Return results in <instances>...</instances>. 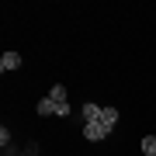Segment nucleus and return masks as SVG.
<instances>
[{
    "label": "nucleus",
    "instance_id": "f257e3e1",
    "mask_svg": "<svg viewBox=\"0 0 156 156\" xmlns=\"http://www.w3.org/2000/svg\"><path fill=\"white\" fill-rule=\"evenodd\" d=\"M108 135H111V128H108L104 122H87L83 125V139L87 142H104Z\"/></svg>",
    "mask_w": 156,
    "mask_h": 156
},
{
    "label": "nucleus",
    "instance_id": "f03ea898",
    "mask_svg": "<svg viewBox=\"0 0 156 156\" xmlns=\"http://www.w3.org/2000/svg\"><path fill=\"white\" fill-rule=\"evenodd\" d=\"M17 66H21V52H4V56H0V69L4 73H11Z\"/></svg>",
    "mask_w": 156,
    "mask_h": 156
},
{
    "label": "nucleus",
    "instance_id": "7ed1b4c3",
    "mask_svg": "<svg viewBox=\"0 0 156 156\" xmlns=\"http://www.w3.org/2000/svg\"><path fill=\"white\" fill-rule=\"evenodd\" d=\"M101 111H104V108L94 104V101H87V104H83V118H87V122H101Z\"/></svg>",
    "mask_w": 156,
    "mask_h": 156
},
{
    "label": "nucleus",
    "instance_id": "20e7f679",
    "mask_svg": "<svg viewBox=\"0 0 156 156\" xmlns=\"http://www.w3.org/2000/svg\"><path fill=\"white\" fill-rule=\"evenodd\" d=\"M45 97H52L56 104H69V101H66V87H62V83H56V87L49 90V94H45Z\"/></svg>",
    "mask_w": 156,
    "mask_h": 156
},
{
    "label": "nucleus",
    "instance_id": "39448f33",
    "mask_svg": "<svg viewBox=\"0 0 156 156\" xmlns=\"http://www.w3.org/2000/svg\"><path fill=\"white\" fill-rule=\"evenodd\" d=\"M101 122H104L108 128H115L118 125V108H104V111H101Z\"/></svg>",
    "mask_w": 156,
    "mask_h": 156
},
{
    "label": "nucleus",
    "instance_id": "423d86ee",
    "mask_svg": "<svg viewBox=\"0 0 156 156\" xmlns=\"http://www.w3.org/2000/svg\"><path fill=\"white\" fill-rule=\"evenodd\" d=\"M142 156H156V135H142Z\"/></svg>",
    "mask_w": 156,
    "mask_h": 156
},
{
    "label": "nucleus",
    "instance_id": "0eeeda50",
    "mask_svg": "<svg viewBox=\"0 0 156 156\" xmlns=\"http://www.w3.org/2000/svg\"><path fill=\"white\" fill-rule=\"evenodd\" d=\"M38 115H56V101H52V97H42L38 101Z\"/></svg>",
    "mask_w": 156,
    "mask_h": 156
},
{
    "label": "nucleus",
    "instance_id": "6e6552de",
    "mask_svg": "<svg viewBox=\"0 0 156 156\" xmlns=\"http://www.w3.org/2000/svg\"><path fill=\"white\" fill-rule=\"evenodd\" d=\"M7 142H11V132H7V125H4V128H0V146L7 149Z\"/></svg>",
    "mask_w": 156,
    "mask_h": 156
},
{
    "label": "nucleus",
    "instance_id": "1a4fd4ad",
    "mask_svg": "<svg viewBox=\"0 0 156 156\" xmlns=\"http://www.w3.org/2000/svg\"><path fill=\"white\" fill-rule=\"evenodd\" d=\"M11 156H31V153H28V149H24V153H11Z\"/></svg>",
    "mask_w": 156,
    "mask_h": 156
}]
</instances>
